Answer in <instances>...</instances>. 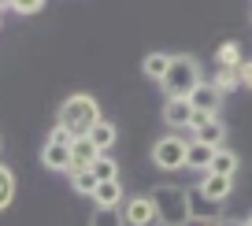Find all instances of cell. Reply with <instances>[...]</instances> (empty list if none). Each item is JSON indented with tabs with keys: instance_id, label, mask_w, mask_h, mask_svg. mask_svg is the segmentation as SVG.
<instances>
[{
	"instance_id": "1",
	"label": "cell",
	"mask_w": 252,
	"mask_h": 226,
	"mask_svg": "<svg viewBox=\"0 0 252 226\" xmlns=\"http://www.w3.org/2000/svg\"><path fill=\"white\" fill-rule=\"evenodd\" d=\"M96 123H100V108H96V100H93V97H86V93L67 97L63 108H60V115H56V126H63L74 141L89 137V130H93Z\"/></svg>"
},
{
	"instance_id": "2",
	"label": "cell",
	"mask_w": 252,
	"mask_h": 226,
	"mask_svg": "<svg viewBox=\"0 0 252 226\" xmlns=\"http://www.w3.org/2000/svg\"><path fill=\"white\" fill-rule=\"evenodd\" d=\"M149 196H152V204H156V215H159L163 226H189L193 223L189 189H182V186H156Z\"/></svg>"
},
{
	"instance_id": "3",
	"label": "cell",
	"mask_w": 252,
	"mask_h": 226,
	"mask_svg": "<svg viewBox=\"0 0 252 226\" xmlns=\"http://www.w3.org/2000/svg\"><path fill=\"white\" fill-rule=\"evenodd\" d=\"M200 82H204L200 78V63L193 56H171V70H167V78H163L167 100H189Z\"/></svg>"
},
{
	"instance_id": "4",
	"label": "cell",
	"mask_w": 252,
	"mask_h": 226,
	"mask_svg": "<svg viewBox=\"0 0 252 226\" xmlns=\"http://www.w3.org/2000/svg\"><path fill=\"white\" fill-rule=\"evenodd\" d=\"M186 152H189V141L182 133H167L152 145V163L159 171H178V167H186Z\"/></svg>"
},
{
	"instance_id": "5",
	"label": "cell",
	"mask_w": 252,
	"mask_h": 226,
	"mask_svg": "<svg viewBox=\"0 0 252 226\" xmlns=\"http://www.w3.org/2000/svg\"><path fill=\"white\" fill-rule=\"evenodd\" d=\"M189 133H193V141L212 145V148H222V141H226V126L219 123V115H200V111H193Z\"/></svg>"
},
{
	"instance_id": "6",
	"label": "cell",
	"mask_w": 252,
	"mask_h": 226,
	"mask_svg": "<svg viewBox=\"0 0 252 226\" xmlns=\"http://www.w3.org/2000/svg\"><path fill=\"white\" fill-rule=\"evenodd\" d=\"M119 211H123L126 226H159V215H156L152 196H126Z\"/></svg>"
},
{
	"instance_id": "7",
	"label": "cell",
	"mask_w": 252,
	"mask_h": 226,
	"mask_svg": "<svg viewBox=\"0 0 252 226\" xmlns=\"http://www.w3.org/2000/svg\"><path fill=\"white\" fill-rule=\"evenodd\" d=\"M189 104H193V111H200V115H219L222 93L212 86V82H200V86L193 89V97H189Z\"/></svg>"
},
{
	"instance_id": "8",
	"label": "cell",
	"mask_w": 252,
	"mask_h": 226,
	"mask_svg": "<svg viewBox=\"0 0 252 226\" xmlns=\"http://www.w3.org/2000/svg\"><path fill=\"white\" fill-rule=\"evenodd\" d=\"M41 163H45L48 171H71V163H74L71 145H63V141H45V148H41Z\"/></svg>"
},
{
	"instance_id": "9",
	"label": "cell",
	"mask_w": 252,
	"mask_h": 226,
	"mask_svg": "<svg viewBox=\"0 0 252 226\" xmlns=\"http://www.w3.org/2000/svg\"><path fill=\"white\" fill-rule=\"evenodd\" d=\"M230 189H234V178H222V174H204L197 186V193L204 196L208 204H222L230 196Z\"/></svg>"
},
{
	"instance_id": "10",
	"label": "cell",
	"mask_w": 252,
	"mask_h": 226,
	"mask_svg": "<svg viewBox=\"0 0 252 226\" xmlns=\"http://www.w3.org/2000/svg\"><path fill=\"white\" fill-rule=\"evenodd\" d=\"M163 123L171 126V133L189 130V123H193V104L189 100H167L163 104Z\"/></svg>"
},
{
	"instance_id": "11",
	"label": "cell",
	"mask_w": 252,
	"mask_h": 226,
	"mask_svg": "<svg viewBox=\"0 0 252 226\" xmlns=\"http://www.w3.org/2000/svg\"><path fill=\"white\" fill-rule=\"evenodd\" d=\"M71 156H74V163H71V174H74V171H89V167H93L96 160H100V148H96L89 137H78V141L71 145Z\"/></svg>"
},
{
	"instance_id": "12",
	"label": "cell",
	"mask_w": 252,
	"mask_h": 226,
	"mask_svg": "<svg viewBox=\"0 0 252 226\" xmlns=\"http://www.w3.org/2000/svg\"><path fill=\"white\" fill-rule=\"evenodd\" d=\"M215 152L219 148H212V145H200V141H189V152H186V167H193V171H212V160H215Z\"/></svg>"
},
{
	"instance_id": "13",
	"label": "cell",
	"mask_w": 252,
	"mask_h": 226,
	"mask_svg": "<svg viewBox=\"0 0 252 226\" xmlns=\"http://www.w3.org/2000/svg\"><path fill=\"white\" fill-rule=\"evenodd\" d=\"M96 208H123V182H100L93 193Z\"/></svg>"
},
{
	"instance_id": "14",
	"label": "cell",
	"mask_w": 252,
	"mask_h": 226,
	"mask_svg": "<svg viewBox=\"0 0 252 226\" xmlns=\"http://www.w3.org/2000/svg\"><path fill=\"white\" fill-rule=\"evenodd\" d=\"M115 137H119V130H115V123H108V119H100V123H96L93 130H89V141H93V145L100 148V156H108V152H111Z\"/></svg>"
},
{
	"instance_id": "15",
	"label": "cell",
	"mask_w": 252,
	"mask_h": 226,
	"mask_svg": "<svg viewBox=\"0 0 252 226\" xmlns=\"http://www.w3.org/2000/svg\"><path fill=\"white\" fill-rule=\"evenodd\" d=\"M141 70L149 74L152 82H159V86H163L167 70H171V56H167V52H149V56H145V63H141Z\"/></svg>"
},
{
	"instance_id": "16",
	"label": "cell",
	"mask_w": 252,
	"mask_h": 226,
	"mask_svg": "<svg viewBox=\"0 0 252 226\" xmlns=\"http://www.w3.org/2000/svg\"><path fill=\"white\" fill-rule=\"evenodd\" d=\"M215 60H219V67L222 70H237L241 67V45H237V41H222L219 48H215Z\"/></svg>"
},
{
	"instance_id": "17",
	"label": "cell",
	"mask_w": 252,
	"mask_h": 226,
	"mask_svg": "<svg viewBox=\"0 0 252 226\" xmlns=\"http://www.w3.org/2000/svg\"><path fill=\"white\" fill-rule=\"evenodd\" d=\"M208 174H222V178H234L237 174V156L230 152V148H219L215 152V160H212V171Z\"/></svg>"
},
{
	"instance_id": "18",
	"label": "cell",
	"mask_w": 252,
	"mask_h": 226,
	"mask_svg": "<svg viewBox=\"0 0 252 226\" xmlns=\"http://www.w3.org/2000/svg\"><path fill=\"white\" fill-rule=\"evenodd\" d=\"M89 226H126V223H123V211L119 208H93Z\"/></svg>"
},
{
	"instance_id": "19",
	"label": "cell",
	"mask_w": 252,
	"mask_h": 226,
	"mask_svg": "<svg viewBox=\"0 0 252 226\" xmlns=\"http://www.w3.org/2000/svg\"><path fill=\"white\" fill-rule=\"evenodd\" d=\"M89 171L96 174V182H119V163H115L111 156H100L93 167H89Z\"/></svg>"
},
{
	"instance_id": "20",
	"label": "cell",
	"mask_w": 252,
	"mask_h": 226,
	"mask_svg": "<svg viewBox=\"0 0 252 226\" xmlns=\"http://www.w3.org/2000/svg\"><path fill=\"white\" fill-rule=\"evenodd\" d=\"M11 200H15V174H11L4 163H0V211L8 208Z\"/></svg>"
},
{
	"instance_id": "21",
	"label": "cell",
	"mask_w": 252,
	"mask_h": 226,
	"mask_svg": "<svg viewBox=\"0 0 252 226\" xmlns=\"http://www.w3.org/2000/svg\"><path fill=\"white\" fill-rule=\"evenodd\" d=\"M71 186H74V193H86V196H93L100 182H96V174H93V171H74V174H71Z\"/></svg>"
},
{
	"instance_id": "22",
	"label": "cell",
	"mask_w": 252,
	"mask_h": 226,
	"mask_svg": "<svg viewBox=\"0 0 252 226\" xmlns=\"http://www.w3.org/2000/svg\"><path fill=\"white\" fill-rule=\"evenodd\" d=\"M212 86L226 97V93H234V89L241 86V78H237V70H222V67H219V70H215V78H212Z\"/></svg>"
},
{
	"instance_id": "23",
	"label": "cell",
	"mask_w": 252,
	"mask_h": 226,
	"mask_svg": "<svg viewBox=\"0 0 252 226\" xmlns=\"http://www.w3.org/2000/svg\"><path fill=\"white\" fill-rule=\"evenodd\" d=\"M41 8H45L41 0H15V4H11V11H19V15H37Z\"/></svg>"
},
{
	"instance_id": "24",
	"label": "cell",
	"mask_w": 252,
	"mask_h": 226,
	"mask_svg": "<svg viewBox=\"0 0 252 226\" xmlns=\"http://www.w3.org/2000/svg\"><path fill=\"white\" fill-rule=\"evenodd\" d=\"M189 226H222V223H219V219H193Z\"/></svg>"
},
{
	"instance_id": "25",
	"label": "cell",
	"mask_w": 252,
	"mask_h": 226,
	"mask_svg": "<svg viewBox=\"0 0 252 226\" xmlns=\"http://www.w3.org/2000/svg\"><path fill=\"white\" fill-rule=\"evenodd\" d=\"M222 226H249V223H237V219H222Z\"/></svg>"
},
{
	"instance_id": "26",
	"label": "cell",
	"mask_w": 252,
	"mask_h": 226,
	"mask_svg": "<svg viewBox=\"0 0 252 226\" xmlns=\"http://www.w3.org/2000/svg\"><path fill=\"white\" fill-rule=\"evenodd\" d=\"M249 226H252V215H249Z\"/></svg>"
},
{
	"instance_id": "27",
	"label": "cell",
	"mask_w": 252,
	"mask_h": 226,
	"mask_svg": "<svg viewBox=\"0 0 252 226\" xmlns=\"http://www.w3.org/2000/svg\"><path fill=\"white\" fill-rule=\"evenodd\" d=\"M159 226H163V223H159Z\"/></svg>"
}]
</instances>
